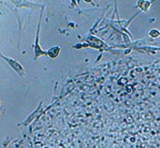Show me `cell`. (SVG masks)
Masks as SVG:
<instances>
[{
    "instance_id": "1",
    "label": "cell",
    "mask_w": 160,
    "mask_h": 148,
    "mask_svg": "<svg viewBox=\"0 0 160 148\" xmlns=\"http://www.w3.org/2000/svg\"><path fill=\"white\" fill-rule=\"evenodd\" d=\"M2 58H3L4 59L6 60V61H8V63H9L10 65H11V66H12V67H14V68H15V70H17V71H18V70H19V69H20V65H18V64L17 63V62H15V61H13V60L8 59V58H6L5 57H2Z\"/></svg>"
},
{
    "instance_id": "2",
    "label": "cell",
    "mask_w": 160,
    "mask_h": 148,
    "mask_svg": "<svg viewBox=\"0 0 160 148\" xmlns=\"http://www.w3.org/2000/svg\"><path fill=\"white\" fill-rule=\"evenodd\" d=\"M0 104H1V102H0Z\"/></svg>"
}]
</instances>
